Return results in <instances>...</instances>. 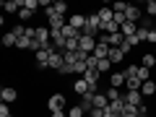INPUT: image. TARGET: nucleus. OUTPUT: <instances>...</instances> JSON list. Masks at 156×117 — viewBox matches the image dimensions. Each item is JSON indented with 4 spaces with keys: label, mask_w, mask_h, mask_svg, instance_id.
<instances>
[{
    "label": "nucleus",
    "mask_w": 156,
    "mask_h": 117,
    "mask_svg": "<svg viewBox=\"0 0 156 117\" xmlns=\"http://www.w3.org/2000/svg\"><path fill=\"white\" fill-rule=\"evenodd\" d=\"M47 109L50 112H62L65 109V96L62 94H52L50 99H47Z\"/></svg>",
    "instance_id": "obj_1"
},
{
    "label": "nucleus",
    "mask_w": 156,
    "mask_h": 117,
    "mask_svg": "<svg viewBox=\"0 0 156 117\" xmlns=\"http://www.w3.org/2000/svg\"><path fill=\"white\" fill-rule=\"evenodd\" d=\"M78 47H81V52H89V55H94V50H96V39H94V37H86V34H81V39H78Z\"/></svg>",
    "instance_id": "obj_2"
},
{
    "label": "nucleus",
    "mask_w": 156,
    "mask_h": 117,
    "mask_svg": "<svg viewBox=\"0 0 156 117\" xmlns=\"http://www.w3.org/2000/svg\"><path fill=\"white\" fill-rule=\"evenodd\" d=\"M125 104H133V107H140L143 104V94H140V91H125Z\"/></svg>",
    "instance_id": "obj_3"
},
{
    "label": "nucleus",
    "mask_w": 156,
    "mask_h": 117,
    "mask_svg": "<svg viewBox=\"0 0 156 117\" xmlns=\"http://www.w3.org/2000/svg\"><path fill=\"white\" fill-rule=\"evenodd\" d=\"M68 23H70L73 29H78V31L83 34V26H86V16H81V13H73V16L68 18Z\"/></svg>",
    "instance_id": "obj_4"
},
{
    "label": "nucleus",
    "mask_w": 156,
    "mask_h": 117,
    "mask_svg": "<svg viewBox=\"0 0 156 117\" xmlns=\"http://www.w3.org/2000/svg\"><path fill=\"white\" fill-rule=\"evenodd\" d=\"M37 42L42 47L50 44V29H47V26H37Z\"/></svg>",
    "instance_id": "obj_5"
},
{
    "label": "nucleus",
    "mask_w": 156,
    "mask_h": 117,
    "mask_svg": "<svg viewBox=\"0 0 156 117\" xmlns=\"http://www.w3.org/2000/svg\"><path fill=\"white\" fill-rule=\"evenodd\" d=\"M125 86H128V91H140L143 81H140L138 76H125Z\"/></svg>",
    "instance_id": "obj_6"
},
{
    "label": "nucleus",
    "mask_w": 156,
    "mask_h": 117,
    "mask_svg": "<svg viewBox=\"0 0 156 117\" xmlns=\"http://www.w3.org/2000/svg\"><path fill=\"white\" fill-rule=\"evenodd\" d=\"M16 89H11V86H5V89L0 91V99H3V104H11V101H16Z\"/></svg>",
    "instance_id": "obj_7"
},
{
    "label": "nucleus",
    "mask_w": 156,
    "mask_h": 117,
    "mask_svg": "<svg viewBox=\"0 0 156 117\" xmlns=\"http://www.w3.org/2000/svg\"><path fill=\"white\" fill-rule=\"evenodd\" d=\"M125 18H128L130 23H138V21H140V8L128 5V11H125Z\"/></svg>",
    "instance_id": "obj_8"
},
{
    "label": "nucleus",
    "mask_w": 156,
    "mask_h": 117,
    "mask_svg": "<svg viewBox=\"0 0 156 117\" xmlns=\"http://www.w3.org/2000/svg\"><path fill=\"white\" fill-rule=\"evenodd\" d=\"M109 86H112V89H122V86H125V73H112Z\"/></svg>",
    "instance_id": "obj_9"
},
{
    "label": "nucleus",
    "mask_w": 156,
    "mask_h": 117,
    "mask_svg": "<svg viewBox=\"0 0 156 117\" xmlns=\"http://www.w3.org/2000/svg\"><path fill=\"white\" fill-rule=\"evenodd\" d=\"M107 107H109L107 94H94V109H107Z\"/></svg>",
    "instance_id": "obj_10"
},
{
    "label": "nucleus",
    "mask_w": 156,
    "mask_h": 117,
    "mask_svg": "<svg viewBox=\"0 0 156 117\" xmlns=\"http://www.w3.org/2000/svg\"><path fill=\"white\" fill-rule=\"evenodd\" d=\"M99 76H101V73L96 70V68H89V70L83 73V81H86V83H99Z\"/></svg>",
    "instance_id": "obj_11"
},
{
    "label": "nucleus",
    "mask_w": 156,
    "mask_h": 117,
    "mask_svg": "<svg viewBox=\"0 0 156 117\" xmlns=\"http://www.w3.org/2000/svg\"><path fill=\"white\" fill-rule=\"evenodd\" d=\"M122 42H125L122 31H117V34H109V47H115V50H120V47H122Z\"/></svg>",
    "instance_id": "obj_12"
},
{
    "label": "nucleus",
    "mask_w": 156,
    "mask_h": 117,
    "mask_svg": "<svg viewBox=\"0 0 156 117\" xmlns=\"http://www.w3.org/2000/svg\"><path fill=\"white\" fill-rule=\"evenodd\" d=\"M122 60H125V52L112 47V50H109V62H112V65H117V62H122Z\"/></svg>",
    "instance_id": "obj_13"
},
{
    "label": "nucleus",
    "mask_w": 156,
    "mask_h": 117,
    "mask_svg": "<svg viewBox=\"0 0 156 117\" xmlns=\"http://www.w3.org/2000/svg\"><path fill=\"white\" fill-rule=\"evenodd\" d=\"M104 94H107V99H109V101H120V99L125 96V94H122V89H112V86L104 91Z\"/></svg>",
    "instance_id": "obj_14"
},
{
    "label": "nucleus",
    "mask_w": 156,
    "mask_h": 117,
    "mask_svg": "<svg viewBox=\"0 0 156 117\" xmlns=\"http://www.w3.org/2000/svg\"><path fill=\"white\" fill-rule=\"evenodd\" d=\"M99 18H101V23H109L112 18H115V11H112V8H99Z\"/></svg>",
    "instance_id": "obj_15"
},
{
    "label": "nucleus",
    "mask_w": 156,
    "mask_h": 117,
    "mask_svg": "<svg viewBox=\"0 0 156 117\" xmlns=\"http://www.w3.org/2000/svg\"><path fill=\"white\" fill-rule=\"evenodd\" d=\"M62 34H65V39H81V31H78V29H73L70 23H65V26H62Z\"/></svg>",
    "instance_id": "obj_16"
},
{
    "label": "nucleus",
    "mask_w": 156,
    "mask_h": 117,
    "mask_svg": "<svg viewBox=\"0 0 156 117\" xmlns=\"http://www.w3.org/2000/svg\"><path fill=\"white\" fill-rule=\"evenodd\" d=\"M73 91H76V94H81V96H83V94H89V83H86L83 78H78L76 83H73Z\"/></svg>",
    "instance_id": "obj_17"
},
{
    "label": "nucleus",
    "mask_w": 156,
    "mask_h": 117,
    "mask_svg": "<svg viewBox=\"0 0 156 117\" xmlns=\"http://www.w3.org/2000/svg\"><path fill=\"white\" fill-rule=\"evenodd\" d=\"M16 42H18V37L13 31H5L3 34V47H16Z\"/></svg>",
    "instance_id": "obj_18"
},
{
    "label": "nucleus",
    "mask_w": 156,
    "mask_h": 117,
    "mask_svg": "<svg viewBox=\"0 0 156 117\" xmlns=\"http://www.w3.org/2000/svg\"><path fill=\"white\" fill-rule=\"evenodd\" d=\"M81 107H83L86 112L94 109V94H83V96H81Z\"/></svg>",
    "instance_id": "obj_19"
},
{
    "label": "nucleus",
    "mask_w": 156,
    "mask_h": 117,
    "mask_svg": "<svg viewBox=\"0 0 156 117\" xmlns=\"http://www.w3.org/2000/svg\"><path fill=\"white\" fill-rule=\"evenodd\" d=\"M140 94H143V96H154L156 94V83H154V81H146V83L140 86Z\"/></svg>",
    "instance_id": "obj_20"
},
{
    "label": "nucleus",
    "mask_w": 156,
    "mask_h": 117,
    "mask_svg": "<svg viewBox=\"0 0 156 117\" xmlns=\"http://www.w3.org/2000/svg\"><path fill=\"white\" fill-rule=\"evenodd\" d=\"M109 112H115V115H122V109H125V99H120V101H109V107H107Z\"/></svg>",
    "instance_id": "obj_21"
},
{
    "label": "nucleus",
    "mask_w": 156,
    "mask_h": 117,
    "mask_svg": "<svg viewBox=\"0 0 156 117\" xmlns=\"http://www.w3.org/2000/svg\"><path fill=\"white\" fill-rule=\"evenodd\" d=\"M86 115H89V112H86L81 104H76V107H70V109H68V117H86Z\"/></svg>",
    "instance_id": "obj_22"
},
{
    "label": "nucleus",
    "mask_w": 156,
    "mask_h": 117,
    "mask_svg": "<svg viewBox=\"0 0 156 117\" xmlns=\"http://www.w3.org/2000/svg\"><path fill=\"white\" fill-rule=\"evenodd\" d=\"M3 8H5V13H16V11H21V3L18 0H8V3H3Z\"/></svg>",
    "instance_id": "obj_23"
},
{
    "label": "nucleus",
    "mask_w": 156,
    "mask_h": 117,
    "mask_svg": "<svg viewBox=\"0 0 156 117\" xmlns=\"http://www.w3.org/2000/svg\"><path fill=\"white\" fill-rule=\"evenodd\" d=\"M52 8H55V13H57V16H68V3H62V0L52 3Z\"/></svg>",
    "instance_id": "obj_24"
},
{
    "label": "nucleus",
    "mask_w": 156,
    "mask_h": 117,
    "mask_svg": "<svg viewBox=\"0 0 156 117\" xmlns=\"http://www.w3.org/2000/svg\"><path fill=\"white\" fill-rule=\"evenodd\" d=\"M135 76H138L140 81L146 83V81H151V68H143V65H138V73H135Z\"/></svg>",
    "instance_id": "obj_25"
},
{
    "label": "nucleus",
    "mask_w": 156,
    "mask_h": 117,
    "mask_svg": "<svg viewBox=\"0 0 156 117\" xmlns=\"http://www.w3.org/2000/svg\"><path fill=\"white\" fill-rule=\"evenodd\" d=\"M120 117H138V107L125 104V109H122V115H120Z\"/></svg>",
    "instance_id": "obj_26"
},
{
    "label": "nucleus",
    "mask_w": 156,
    "mask_h": 117,
    "mask_svg": "<svg viewBox=\"0 0 156 117\" xmlns=\"http://www.w3.org/2000/svg\"><path fill=\"white\" fill-rule=\"evenodd\" d=\"M140 65H143V68H156V57L151 55V52H146V55H143V62H140Z\"/></svg>",
    "instance_id": "obj_27"
},
{
    "label": "nucleus",
    "mask_w": 156,
    "mask_h": 117,
    "mask_svg": "<svg viewBox=\"0 0 156 117\" xmlns=\"http://www.w3.org/2000/svg\"><path fill=\"white\" fill-rule=\"evenodd\" d=\"M78 50H81V47H78V39H68L62 52H78Z\"/></svg>",
    "instance_id": "obj_28"
},
{
    "label": "nucleus",
    "mask_w": 156,
    "mask_h": 117,
    "mask_svg": "<svg viewBox=\"0 0 156 117\" xmlns=\"http://www.w3.org/2000/svg\"><path fill=\"white\" fill-rule=\"evenodd\" d=\"M146 13H148V18H156V0H148L146 3Z\"/></svg>",
    "instance_id": "obj_29"
},
{
    "label": "nucleus",
    "mask_w": 156,
    "mask_h": 117,
    "mask_svg": "<svg viewBox=\"0 0 156 117\" xmlns=\"http://www.w3.org/2000/svg\"><path fill=\"white\" fill-rule=\"evenodd\" d=\"M21 5H23V8H29V11H31V13L37 11V8H42V5H39V0H23Z\"/></svg>",
    "instance_id": "obj_30"
},
{
    "label": "nucleus",
    "mask_w": 156,
    "mask_h": 117,
    "mask_svg": "<svg viewBox=\"0 0 156 117\" xmlns=\"http://www.w3.org/2000/svg\"><path fill=\"white\" fill-rule=\"evenodd\" d=\"M148 34H151V29H140L138 26V34H135V37H138V42H148Z\"/></svg>",
    "instance_id": "obj_31"
},
{
    "label": "nucleus",
    "mask_w": 156,
    "mask_h": 117,
    "mask_svg": "<svg viewBox=\"0 0 156 117\" xmlns=\"http://www.w3.org/2000/svg\"><path fill=\"white\" fill-rule=\"evenodd\" d=\"M29 44H31V39H26V37H21L16 42V50H29Z\"/></svg>",
    "instance_id": "obj_32"
},
{
    "label": "nucleus",
    "mask_w": 156,
    "mask_h": 117,
    "mask_svg": "<svg viewBox=\"0 0 156 117\" xmlns=\"http://www.w3.org/2000/svg\"><path fill=\"white\" fill-rule=\"evenodd\" d=\"M109 65H112V62H109V57H107V60H99L96 70H99V73H107V70H109Z\"/></svg>",
    "instance_id": "obj_33"
},
{
    "label": "nucleus",
    "mask_w": 156,
    "mask_h": 117,
    "mask_svg": "<svg viewBox=\"0 0 156 117\" xmlns=\"http://www.w3.org/2000/svg\"><path fill=\"white\" fill-rule=\"evenodd\" d=\"M31 16H34V13L29 11V8H23V5H21V11H18V18H21V21H29Z\"/></svg>",
    "instance_id": "obj_34"
},
{
    "label": "nucleus",
    "mask_w": 156,
    "mask_h": 117,
    "mask_svg": "<svg viewBox=\"0 0 156 117\" xmlns=\"http://www.w3.org/2000/svg\"><path fill=\"white\" fill-rule=\"evenodd\" d=\"M148 112H151V109H148L146 104H140V107H138V117H148Z\"/></svg>",
    "instance_id": "obj_35"
},
{
    "label": "nucleus",
    "mask_w": 156,
    "mask_h": 117,
    "mask_svg": "<svg viewBox=\"0 0 156 117\" xmlns=\"http://www.w3.org/2000/svg\"><path fill=\"white\" fill-rule=\"evenodd\" d=\"M5 115H11V109H8V104H0V117H5Z\"/></svg>",
    "instance_id": "obj_36"
},
{
    "label": "nucleus",
    "mask_w": 156,
    "mask_h": 117,
    "mask_svg": "<svg viewBox=\"0 0 156 117\" xmlns=\"http://www.w3.org/2000/svg\"><path fill=\"white\" fill-rule=\"evenodd\" d=\"M148 44H156V31H151V34H148Z\"/></svg>",
    "instance_id": "obj_37"
},
{
    "label": "nucleus",
    "mask_w": 156,
    "mask_h": 117,
    "mask_svg": "<svg viewBox=\"0 0 156 117\" xmlns=\"http://www.w3.org/2000/svg\"><path fill=\"white\" fill-rule=\"evenodd\" d=\"M50 115H52V117H68V115H65V109H62V112H50Z\"/></svg>",
    "instance_id": "obj_38"
},
{
    "label": "nucleus",
    "mask_w": 156,
    "mask_h": 117,
    "mask_svg": "<svg viewBox=\"0 0 156 117\" xmlns=\"http://www.w3.org/2000/svg\"><path fill=\"white\" fill-rule=\"evenodd\" d=\"M104 117H120V115H115V112H109V109H104Z\"/></svg>",
    "instance_id": "obj_39"
},
{
    "label": "nucleus",
    "mask_w": 156,
    "mask_h": 117,
    "mask_svg": "<svg viewBox=\"0 0 156 117\" xmlns=\"http://www.w3.org/2000/svg\"><path fill=\"white\" fill-rule=\"evenodd\" d=\"M5 117H13V115H5Z\"/></svg>",
    "instance_id": "obj_40"
},
{
    "label": "nucleus",
    "mask_w": 156,
    "mask_h": 117,
    "mask_svg": "<svg viewBox=\"0 0 156 117\" xmlns=\"http://www.w3.org/2000/svg\"><path fill=\"white\" fill-rule=\"evenodd\" d=\"M154 31H156V26H154Z\"/></svg>",
    "instance_id": "obj_41"
},
{
    "label": "nucleus",
    "mask_w": 156,
    "mask_h": 117,
    "mask_svg": "<svg viewBox=\"0 0 156 117\" xmlns=\"http://www.w3.org/2000/svg\"><path fill=\"white\" fill-rule=\"evenodd\" d=\"M154 70H156V68H154Z\"/></svg>",
    "instance_id": "obj_42"
}]
</instances>
